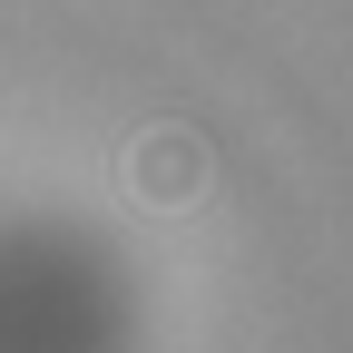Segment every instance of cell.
I'll return each mask as SVG.
<instances>
[{
    "label": "cell",
    "mask_w": 353,
    "mask_h": 353,
    "mask_svg": "<svg viewBox=\"0 0 353 353\" xmlns=\"http://www.w3.org/2000/svg\"><path fill=\"white\" fill-rule=\"evenodd\" d=\"M216 187V148L196 138V128H148V138L138 148H128V196H138V206H196Z\"/></svg>",
    "instance_id": "6da1fadb"
}]
</instances>
